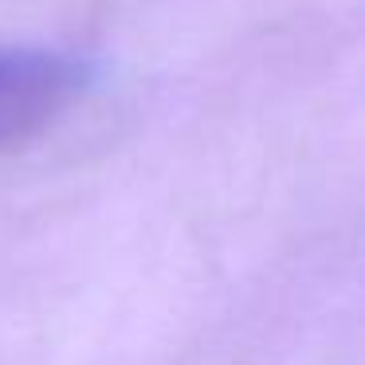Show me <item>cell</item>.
Segmentation results:
<instances>
[{
    "mask_svg": "<svg viewBox=\"0 0 365 365\" xmlns=\"http://www.w3.org/2000/svg\"><path fill=\"white\" fill-rule=\"evenodd\" d=\"M95 67L67 48L0 43V145L51 122L87 91Z\"/></svg>",
    "mask_w": 365,
    "mask_h": 365,
    "instance_id": "obj_1",
    "label": "cell"
}]
</instances>
